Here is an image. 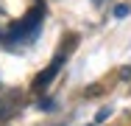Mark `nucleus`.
<instances>
[{
    "label": "nucleus",
    "instance_id": "f03ea898",
    "mask_svg": "<svg viewBox=\"0 0 131 126\" xmlns=\"http://www.w3.org/2000/svg\"><path fill=\"white\" fill-rule=\"evenodd\" d=\"M61 65H64V53H56V56H53V62L48 65V67H45V73H39L36 78H34V87H36V90H45V87L50 84L53 78L59 76Z\"/></svg>",
    "mask_w": 131,
    "mask_h": 126
},
{
    "label": "nucleus",
    "instance_id": "7ed1b4c3",
    "mask_svg": "<svg viewBox=\"0 0 131 126\" xmlns=\"http://www.w3.org/2000/svg\"><path fill=\"white\" fill-rule=\"evenodd\" d=\"M131 11V6H126V3H120V6H114V17H126Z\"/></svg>",
    "mask_w": 131,
    "mask_h": 126
},
{
    "label": "nucleus",
    "instance_id": "20e7f679",
    "mask_svg": "<svg viewBox=\"0 0 131 126\" xmlns=\"http://www.w3.org/2000/svg\"><path fill=\"white\" fill-rule=\"evenodd\" d=\"M92 3H101V0H92Z\"/></svg>",
    "mask_w": 131,
    "mask_h": 126
},
{
    "label": "nucleus",
    "instance_id": "f257e3e1",
    "mask_svg": "<svg viewBox=\"0 0 131 126\" xmlns=\"http://www.w3.org/2000/svg\"><path fill=\"white\" fill-rule=\"evenodd\" d=\"M42 17H45V6H34L31 11H28L25 17L20 20V23L14 25L11 31H8V42H17V39H25V37H34L36 31H39V25H42Z\"/></svg>",
    "mask_w": 131,
    "mask_h": 126
}]
</instances>
